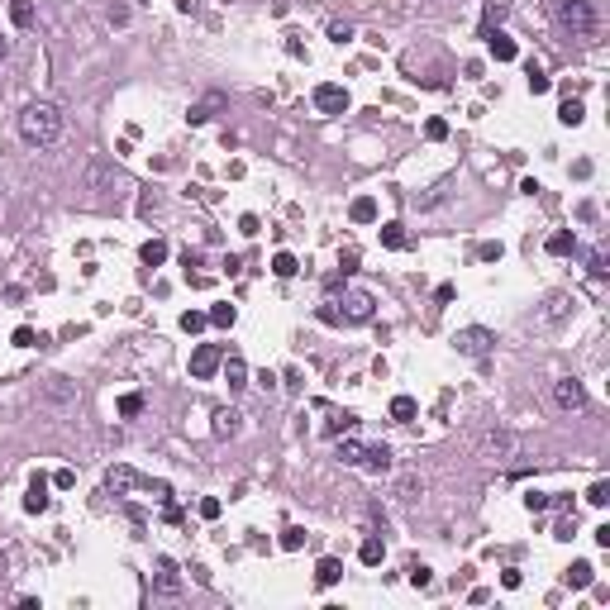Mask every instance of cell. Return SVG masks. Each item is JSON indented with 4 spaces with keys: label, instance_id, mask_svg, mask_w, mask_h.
Masks as SVG:
<instances>
[{
    "label": "cell",
    "instance_id": "50",
    "mask_svg": "<svg viewBox=\"0 0 610 610\" xmlns=\"http://www.w3.org/2000/svg\"><path fill=\"white\" fill-rule=\"evenodd\" d=\"M110 24H114V29H124V24H129V10H124V5H119V10H110Z\"/></svg>",
    "mask_w": 610,
    "mask_h": 610
},
{
    "label": "cell",
    "instance_id": "1",
    "mask_svg": "<svg viewBox=\"0 0 610 610\" xmlns=\"http://www.w3.org/2000/svg\"><path fill=\"white\" fill-rule=\"evenodd\" d=\"M19 139L29 148H48L63 139V110L53 105V100H33L19 110Z\"/></svg>",
    "mask_w": 610,
    "mask_h": 610
},
{
    "label": "cell",
    "instance_id": "7",
    "mask_svg": "<svg viewBox=\"0 0 610 610\" xmlns=\"http://www.w3.org/2000/svg\"><path fill=\"white\" fill-rule=\"evenodd\" d=\"M348 105H353V100H348V91H343V86H334V81L315 86V110H320V114H343Z\"/></svg>",
    "mask_w": 610,
    "mask_h": 610
},
{
    "label": "cell",
    "instance_id": "30",
    "mask_svg": "<svg viewBox=\"0 0 610 610\" xmlns=\"http://www.w3.org/2000/svg\"><path fill=\"white\" fill-rule=\"evenodd\" d=\"M582 114H587V110H582V100H562V105H558L562 124H582Z\"/></svg>",
    "mask_w": 610,
    "mask_h": 610
},
{
    "label": "cell",
    "instance_id": "32",
    "mask_svg": "<svg viewBox=\"0 0 610 610\" xmlns=\"http://www.w3.org/2000/svg\"><path fill=\"white\" fill-rule=\"evenodd\" d=\"M363 458V444L358 439H338V463H358Z\"/></svg>",
    "mask_w": 610,
    "mask_h": 610
},
{
    "label": "cell",
    "instance_id": "44",
    "mask_svg": "<svg viewBox=\"0 0 610 610\" xmlns=\"http://www.w3.org/2000/svg\"><path fill=\"white\" fill-rule=\"evenodd\" d=\"M501 253H505L501 243H482V248H477V257H482V262H501Z\"/></svg>",
    "mask_w": 610,
    "mask_h": 610
},
{
    "label": "cell",
    "instance_id": "35",
    "mask_svg": "<svg viewBox=\"0 0 610 610\" xmlns=\"http://www.w3.org/2000/svg\"><path fill=\"white\" fill-rule=\"evenodd\" d=\"M505 15H510V5H505V0H486V29H491V24H501Z\"/></svg>",
    "mask_w": 610,
    "mask_h": 610
},
{
    "label": "cell",
    "instance_id": "11",
    "mask_svg": "<svg viewBox=\"0 0 610 610\" xmlns=\"http://www.w3.org/2000/svg\"><path fill=\"white\" fill-rule=\"evenodd\" d=\"M153 592H158V596H181V577H177V562H172V558H162V562H158Z\"/></svg>",
    "mask_w": 610,
    "mask_h": 610
},
{
    "label": "cell",
    "instance_id": "6",
    "mask_svg": "<svg viewBox=\"0 0 610 610\" xmlns=\"http://www.w3.org/2000/svg\"><path fill=\"white\" fill-rule=\"evenodd\" d=\"M553 405L558 410H587V386L577 377H558L553 382Z\"/></svg>",
    "mask_w": 610,
    "mask_h": 610
},
{
    "label": "cell",
    "instance_id": "10",
    "mask_svg": "<svg viewBox=\"0 0 610 610\" xmlns=\"http://www.w3.org/2000/svg\"><path fill=\"white\" fill-rule=\"evenodd\" d=\"M43 401L58 405V410H63V405H77V382H67V377H48V382H43Z\"/></svg>",
    "mask_w": 610,
    "mask_h": 610
},
{
    "label": "cell",
    "instance_id": "31",
    "mask_svg": "<svg viewBox=\"0 0 610 610\" xmlns=\"http://www.w3.org/2000/svg\"><path fill=\"white\" fill-rule=\"evenodd\" d=\"M587 272H592L596 282H606V272H610V257H606V248H596V253H592V262H587Z\"/></svg>",
    "mask_w": 610,
    "mask_h": 610
},
{
    "label": "cell",
    "instance_id": "26",
    "mask_svg": "<svg viewBox=\"0 0 610 610\" xmlns=\"http://www.w3.org/2000/svg\"><path fill=\"white\" fill-rule=\"evenodd\" d=\"M592 572H596L592 562H572V567H567V587H577V592L582 587H592Z\"/></svg>",
    "mask_w": 610,
    "mask_h": 610
},
{
    "label": "cell",
    "instance_id": "49",
    "mask_svg": "<svg viewBox=\"0 0 610 610\" xmlns=\"http://www.w3.org/2000/svg\"><path fill=\"white\" fill-rule=\"evenodd\" d=\"M338 267H343V272H353V267H358V248H348V253L338 257Z\"/></svg>",
    "mask_w": 610,
    "mask_h": 610
},
{
    "label": "cell",
    "instance_id": "27",
    "mask_svg": "<svg viewBox=\"0 0 610 610\" xmlns=\"http://www.w3.org/2000/svg\"><path fill=\"white\" fill-rule=\"evenodd\" d=\"M572 248H577V239H572L567 229H562V234H553V239H548V253H553V257H567V253H572Z\"/></svg>",
    "mask_w": 610,
    "mask_h": 610
},
{
    "label": "cell",
    "instance_id": "47",
    "mask_svg": "<svg viewBox=\"0 0 610 610\" xmlns=\"http://www.w3.org/2000/svg\"><path fill=\"white\" fill-rule=\"evenodd\" d=\"M320 320H324V324H338V320H343V315H338V310H334V301H324V305H320Z\"/></svg>",
    "mask_w": 610,
    "mask_h": 610
},
{
    "label": "cell",
    "instance_id": "48",
    "mask_svg": "<svg viewBox=\"0 0 610 610\" xmlns=\"http://www.w3.org/2000/svg\"><path fill=\"white\" fill-rule=\"evenodd\" d=\"M501 582H505V587H510V592H515V587H520V582H525V577H520V567H505V572H501Z\"/></svg>",
    "mask_w": 610,
    "mask_h": 610
},
{
    "label": "cell",
    "instance_id": "14",
    "mask_svg": "<svg viewBox=\"0 0 610 610\" xmlns=\"http://www.w3.org/2000/svg\"><path fill=\"white\" fill-rule=\"evenodd\" d=\"M486 48H491V58H496V63H515V38H505V33L501 29H486Z\"/></svg>",
    "mask_w": 610,
    "mask_h": 610
},
{
    "label": "cell",
    "instance_id": "25",
    "mask_svg": "<svg viewBox=\"0 0 610 610\" xmlns=\"http://www.w3.org/2000/svg\"><path fill=\"white\" fill-rule=\"evenodd\" d=\"M358 558L368 562V567H377V562L386 558V544H382V539H363V548H358Z\"/></svg>",
    "mask_w": 610,
    "mask_h": 610
},
{
    "label": "cell",
    "instance_id": "34",
    "mask_svg": "<svg viewBox=\"0 0 610 610\" xmlns=\"http://www.w3.org/2000/svg\"><path fill=\"white\" fill-rule=\"evenodd\" d=\"M272 272H277V277H296L301 267H296V257H291V253H277V257H272Z\"/></svg>",
    "mask_w": 610,
    "mask_h": 610
},
{
    "label": "cell",
    "instance_id": "41",
    "mask_svg": "<svg viewBox=\"0 0 610 610\" xmlns=\"http://www.w3.org/2000/svg\"><path fill=\"white\" fill-rule=\"evenodd\" d=\"M587 501H592V505H606V501H610V482H592Z\"/></svg>",
    "mask_w": 610,
    "mask_h": 610
},
{
    "label": "cell",
    "instance_id": "19",
    "mask_svg": "<svg viewBox=\"0 0 610 610\" xmlns=\"http://www.w3.org/2000/svg\"><path fill=\"white\" fill-rule=\"evenodd\" d=\"M415 415H419L415 396H396V401H391V419H396V424H410Z\"/></svg>",
    "mask_w": 610,
    "mask_h": 610
},
{
    "label": "cell",
    "instance_id": "54",
    "mask_svg": "<svg viewBox=\"0 0 610 610\" xmlns=\"http://www.w3.org/2000/svg\"><path fill=\"white\" fill-rule=\"evenodd\" d=\"M5 567H10V558H5V553H0V577H5Z\"/></svg>",
    "mask_w": 610,
    "mask_h": 610
},
{
    "label": "cell",
    "instance_id": "39",
    "mask_svg": "<svg viewBox=\"0 0 610 610\" xmlns=\"http://www.w3.org/2000/svg\"><path fill=\"white\" fill-rule=\"evenodd\" d=\"M525 81H530V91H534V96H544L548 86H553V81H548L544 72H539V67H530V77H525Z\"/></svg>",
    "mask_w": 610,
    "mask_h": 610
},
{
    "label": "cell",
    "instance_id": "15",
    "mask_svg": "<svg viewBox=\"0 0 610 610\" xmlns=\"http://www.w3.org/2000/svg\"><path fill=\"white\" fill-rule=\"evenodd\" d=\"M567 310H572V296H567V291H553L548 305H544V324H562L567 320Z\"/></svg>",
    "mask_w": 610,
    "mask_h": 610
},
{
    "label": "cell",
    "instance_id": "24",
    "mask_svg": "<svg viewBox=\"0 0 610 610\" xmlns=\"http://www.w3.org/2000/svg\"><path fill=\"white\" fill-rule=\"evenodd\" d=\"M239 419H243L239 410H220V415H215V434H220V439H225V434L234 439V434H239Z\"/></svg>",
    "mask_w": 610,
    "mask_h": 610
},
{
    "label": "cell",
    "instance_id": "22",
    "mask_svg": "<svg viewBox=\"0 0 610 610\" xmlns=\"http://www.w3.org/2000/svg\"><path fill=\"white\" fill-rule=\"evenodd\" d=\"M10 24H15V29H29L33 24V0H10Z\"/></svg>",
    "mask_w": 610,
    "mask_h": 610
},
{
    "label": "cell",
    "instance_id": "51",
    "mask_svg": "<svg viewBox=\"0 0 610 610\" xmlns=\"http://www.w3.org/2000/svg\"><path fill=\"white\" fill-rule=\"evenodd\" d=\"M15 343L19 348H33V329H15Z\"/></svg>",
    "mask_w": 610,
    "mask_h": 610
},
{
    "label": "cell",
    "instance_id": "18",
    "mask_svg": "<svg viewBox=\"0 0 610 610\" xmlns=\"http://www.w3.org/2000/svg\"><path fill=\"white\" fill-rule=\"evenodd\" d=\"M105 486H110L114 496H124L129 486H139V472H134V467H110V477H105Z\"/></svg>",
    "mask_w": 610,
    "mask_h": 610
},
{
    "label": "cell",
    "instance_id": "53",
    "mask_svg": "<svg viewBox=\"0 0 610 610\" xmlns=\"http://www.w3.org/2000/svg\"><path fill=\"white\" fill-rule=\"evenodd\" d=\"M5 58H10V38H0V63H5Z\"/></svg>",
    "mask_w": 610,
    "mask_h": 610
},
{
    "label": "cell",
    "instance_id": "20",
    "mask_svg": "<svg viewBox=\"0 0 610 610\" xmlns=\"http://www.w3.org/2000/svg\"><path fill=\"white\" fill-rule=\"evenodd\" d=\"M338 577H343V562H338V558H320V567H315V582H320V587H334Z\"/></svg>",
    "mask_w": 610,
    "mask_h": 610
},
{
    "label": "cell",
    "instance_id": "29",
    "mask_svg": "<svg viewBox=\"0 0 610 610\" xmlns=\"http://www.w3.org/2000/svg\"><path fill=\"white\" fill-rule=\"evenodd\" d=\"M205 324H210V315H205V310H186V315H181V329H186V334H200Z\"/></svg>",
    "mask_w": 610,
    "mask_h": 610
},
{
    "label": "cell",
    "instance_id": "43",
    "mask_svg": "<svg viewBox=\"0 0 610 610\" xmlns=\"http://www.w3.org/2000/svg\"><path fill=\"white\" fill-rule=\"evenodd\" d=\"M415 491H419V477H401V486H396V496H401V501H415Z\"/></svg>",
    "mask_w": 610,
    "mask_h": 610
},
{
    "label": "cell",
    "instance_id": "38",
    "mask_svg": "<svg viewBox=\"0 0 610 610\" xmlns=\"http://www.w3.org/2000/svg\"><path fill=\"white\" fill-rule=\"evenodd\" d=\"M405 572H410V587H429V582H434V572L424 567V562H410Z\"/></svg>",
    "mask_w": 610,
    "mask_h": 610
},
{
    "label": "cell",
    "instance_id": "40",
    "mask_svg": "<svg viewBox=\"0 0 610 610\" xmlns=\"http://www.w3.org/2000/svg\"><path fill=\"white\" fill-rule=\"evenodd\" d=\"M424 139L444 144V139H449V124H444V119H429V124H424Z\"/></svg>",
    "mask_w": 610,
    "mask_h": 610
},
{
    "label": "cell",
    "instance_id": "52",
    "mask_svg": "<svg viewBox=\"0 0 610 610\" xmlns=\"http://www.w3.org/2000/svg\"><path fill=\"white\" fill-rule=\"evenodd\" d=\"M177 10H181V15H191V10H196V0H177Z\"/></svg>",
    "mask_w": 610,
    "mask_h": 610
},
{
    "label": "cell",
    "instance_id": "37",
    "mask_svg": "<svg viewBox=\"0 0 610 610\" xmlns=\"http://www.w3.org/2000/svg\"><path fill=\"white\" fill-rule=\"evenodd\" d=\"M282 548H287V553L305 548V530H296V525H291V530H282Z\"/></svg>",
    "mask_w": 610,
    "mask_h": 610
},
{
    "label": "cell",
    "instance_id": "28",
    "mask_svg": "<svg viewBox=\"0 0 610 610\" xmlns=\"http://www.w3.org/2000/svg\"><path fill=\"white\" fill-rule=\"evenodd\" d=\"M205 315H210V324H220V329H229V324H234V305H225V301H220V305H210Z\"/></svg>",
    "mask_w": 610,
    "mask_h": 610
},
{
    "label": "cell",
    "instance_id": "33",
    "mask_svg": "<svg viewBox=\"0 0 610 610\" xmlns=\"http://www.w3.org/2000/svg\"><path fill=\"white\" fill-rule=\"evenodd\" d=\"M139 410H144V396H139V391H129V396H119V415H124V419H134Z\"/></svg>",
    "mask_w": 610,
    "mask_h": 610
},
{
    "label": "cell",
    "instance_id": "4",
    "mask_svg": "<svg viewBox=\"0 0 610 610\" xmlns=\"http://www.w3.org/2000/svg\"><path fill=\"white\" fill-rule=\"evenodd\" d=\"M482 458H491V463L525 458V439H520L515 429H491V434H482Z\"/></svg>",
    "mask_w": 610,
    "mask_h": 610
},
{
    "label": "cell",
    "instance_id": "13",
    "mask_svg": "<svg viewBox=\"0 0 610 610\" xmlns=\"http://www.w3.org/2000/svg\"><path fill=\"white\" fill-rule=\"evenodd\" d=\"M358 463L368 467V472H391V449L386 444H363V458Z\"/></svg>",
    "mask_w": 610,
    "mask_h": 610
},
{
    "label": "cell",
    "instance_id": "5",
    "mask_svg": "<svg viewBox=\"0 0 610 610\" xmlns=\"http://www.w3.org/2000/svg\"><path fill=\"white\" fill-rule=\"evenodd\" d=\"M491 343H496V338H491V329H482V324H472V329H458V334H453V348H458L463 358H486V353H491Z\"/></svg>",
    "mask_w": 610,
    "mask_h": 610
},
{
    "label": "cell",
    "instance_id": "12",
    "mask_svg": "<svg viewBox=\"0 0 610 610\" xmlns=\"http://www.w3.org/2000/svg\"><path fill=\"white\" fill-rule=\"evenodd\" d=\"M343 305H348V310H343V320L348 324H368L372 320V296L368 291H348V301Z\"/></svg>",
    "mask_w": 610,
    "mask_h": 610
},
{
    "label": "cell",
    "instance_id": "46",
    "mask_svg": "<svg viewBox=\"0 0 610 610\" xmlns=\"http://www.w3.org/2000/svg\"><path fill=\"white\" fill-rule=\"evenodd\" d=\"M329 38H334V43H348L353 29H348V24H329Z\"/></svg>",
    "mask_w": 610,
    "mask_h": 610
},
{
    "label": "cell",
    "instance_id": "21",
    "mask_svg": "<svg viewBox=\"0 0 610 610\" xmlns=\"http://www.w3.org/2000/svg\"><path fill=\"white\" fill-rule=\"evenodd\" d=\"M348 215H353V225H372V220H377V200H372V196H358Z\"/></svg>",
    "mask_w": 610,
    "mask_h": 610
},
{
    "label": "cell",
    "instance_id": "42",
    "mask_svg": "<svg viewBox=\"0 0 610 610\" xmlns=\"http://www.w3.org/2000/svg\"><path fill=\"white\" fill-rule=\"evenodd\" d=\"M553 501L544 496V491H525V510H548Z\"/></svg>",
    "mask_w": 610,
    "mask_h": 610
},
{
    "label": "cell",
    "instance_id": "45",
    "mask_svg": "<svg viewBox=\"0 0 610 610\" xmlns=\"http://www.w3.org/2000/svg\"><path fill=\"white\" fill-rule=\"evenodd\" d=\"M200 520H220V501H215V496L200 501Z\"/></svg>",
    "mask_w": 610,
    "mask_h": 610
},
{
    "label": "cell",
    "instance_id": "36",
    "mask_svg": "<svg viewBox=\"0 0 610 610\" xmlns=\"http://www.w3.org/2000/svg\"><path fill=\"white\" fill-rule=\"evenodd\" d=\"M382 243L386 248H405V229L401 225H382Z\"/></svg>",
    "mask_w": 610,
    "mask_h": 610
},
{
    "label": "cell",
    "instance_id": "3",
    "mask_svg": "<svg viewBox=\"0 0 610 610\" xmlns=\"http://www.w3.org/2000/svg\"><path fill=\"white\" fill-rule=\"evenodd\" d=\"M86 186H91V191H100V196H110V191H124L129 177L114 167L110 158H100V153H96V158H86Z\"/></svg>",
    "mask_w": 610,
    "mask_h": 610
},
{
    "label": "cell",
    "instance_id": "23",
    "mask_svg": "<svg viewBox=\"0 0 610 610\" xmlns=\"http://www.w3.org/2000/svg\"><path fill=\"white\" fill-rule=\"evenodd\" d=\"M139 257H144L148 267H162V262H167V243H162V239H148L144 248H139Z\"/></svg>",
    "mask_w": 610,
    "mask_h": 610
},
{
    "label": "cell",
    "instance_id": "8",
    "mask_svg": "<svg viewBox=\"0 0 610 610\" xmlns=\"http://www.w3.org/2000/svg\"><path fill=\"white\" fill-rule=\"evenodd\" d=\"M220 363H225V348H215V343H200V348L191 353V377L210 382V377L220 372Z\"/></svg>",
    "mask_w": 610,
    "mask_h": 610
},
{
    "label": "cell",
    "instance_id": "17",
    "mask_svg": "<svg viewBox=\"0 0 610 610\" xmlns=\"http://www.w3.org/2000/svg\"><path fill=\"white\" fill-rule=\"evenodd\" d=\"M220 368H225V382H229V391H243V386H248V363H243V358H225Z\"/></svg>",
    "mask_w": 610,
    "mask_h": 610
},
{
    "label": "cell",
    "instance_id": "9",
    "mask_svg": "<svg viewBox=\"0 0 610 610\" xmlns=\"http://www.w3.org/2000/svg\"><path fill=\"white\" fill-rule=\"evenodd\" d=\"M225 105H229L225 91H205V96H200L191 110H186V119H191V124H205V119H215V114L225 110Z\"/></svg>",
    "mask_w": 610,
    "mask_h": 610
},
{
    "label": "cell",
    "instance_id": "16",
    "mask_svg": "<svg viewBox=\"0 0 610 610\" xmlns=\"http://www.w3.org/2000/svg\"><path fill=\"white\" fill-rule=\"evenodd\" d=\"M24 510H29V515H43V510H48V482H43V477H33V482H29Z\"/></svg>",
    "mask_w": 610,
    "mask_h": 610
},
{
    "label": "cell",
    "instance_id": "2",
    "mask_svg": "<svg viewBox=\"0 0 610 610\" xmlns=\"http://www.w3.org/2000/svg\"><path fill=\"white\" fill-rule=\"evenodd\" d=\"M558 29L567 38H577V43H592L596 29H601V15H596L592 0H562L558 5Z\"/></svg>",
    "mask_w": 610,
    "mask_h": 610
}]
</instances>
